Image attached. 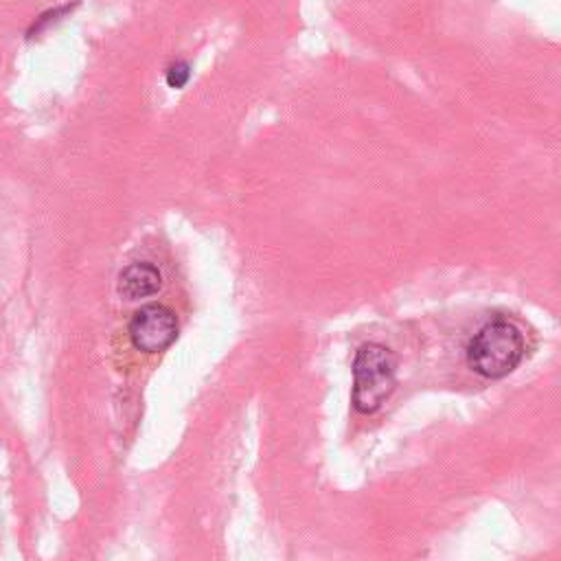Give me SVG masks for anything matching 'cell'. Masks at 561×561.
<instances>
[{"instance_id": "obj_1", "label": "cell", "mask_w": 561, "mask_h": 561, "mask_svg": "<svg viewBox=\"0 0 561 561\" xmlns=\"http://www.w3.org/2000/svg\"><path fill=\"white\" fill-rule=\"evenodd\" d=\"M398 387V357L378 342L357 349L353 359V408L362 415L378 413Z\"/></svg>"}, {"instance_id": "obj_2", "label": "cell", "mask_w": 561, "mask_h": 561, "mask_svg": "<svg viewBox=\"0 0 561 561\" xmlns=\"http://www.w3.org/2000/svg\"><path fill=\"white\" fill-rule=\"evenodd\" d=\"M526 344L522 331L504 320H489L478 329L467 346V364L485 380H502L513 373L522 357Z\"/></svg>"}, {"instance_id": "obj_3", "label": "cell", "mask_w": 561, "mask_h": 561, "mask_svg": "<svg viewBox=\"0 0 561 561\" xmlns=\"http://www.w3.org/2000/svg\"><path fill=\"white\" fill-rule=\"evenodd\" d=\"M132 344L143 353H160L169 349L178 338V318L164 305L141 307L127 327Z\"/></svg>"}, {"instance_id": "obj_4", "label": "cell", "mask_w": 561, "mask_h": 561, "mask_svg": "<svg viewBox=\"0 0 561 561\" xmlns=\"http://www.w3.org/2000/svg\"><path fill=\"white\" fill-rule=\"evenodd\" d=\"M162 285V275L154 264H132L119 277V294L127 301H138L154 296Z\"/></svg>"}, {"instance_id": "obj_5", "label": "cell", "mask_w": 561, "mask_h": 561, "mask_svg": "<svg viewBox=\"0 0 561 561\" xmlns=\"http://www.w3.org/2000/svg\"><path fill=\"white\" fill-rule=\"evenodd\" d=\"M190 77H192L190 64L178 62V64H173V66L167 71V86L180 90V88L186 86V82H190Z\"/></svg>"}]
</instances>
